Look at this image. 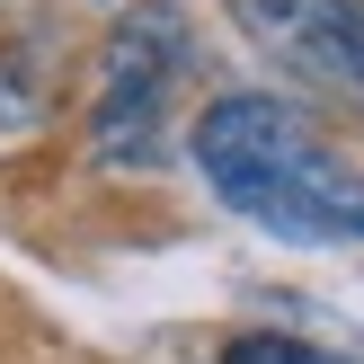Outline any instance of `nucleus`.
<instances>
[{
  "mask_svg": "<svg viewBox=\"0 0 364 364\" xmlns=\"http://www.w3.org/2000/svg\"><path fill=\"white\" fill-rule=\"evenodd\" d=\"M187 160L231 213L276 240L364 249V169L276 89H223L187 124Z\"/></svg>",
  "mask_w": 364,
  "mask_h": 364,
  "instance_id": "obj_1",
  "label": "nucleus"
},
{
  "mask_svg": "<svg viewBox=\"0 0 364 364\" xmlns=\"http://www.w3.org/2000/svg\"><path fill=\"white\" fill-rule=\"evenodd\" d=\"M196 71V27L169 0H142L107 27L98 107H89V160L98 169H160L178 134V89Z\"/></svg>",
  "mask_w": 364,
  "mask_h": 364,
  "instance_id": "obj_2",
  "label": "nucleus"
},
{
  "mask_svg": "<svg viewBox=\"0 0 364 364\" xmlns=\"http://www.w3.org/2000/svg\"><path fill=\"white\" fill-rule=\"evenodd\" d=\"M223 9L240 18V36L267 63H284L294 80L364 98V63H355V36H347V18H338V0H223Z\"/></svg>",
  "mask_w": 364,
  "mask_h": 364,
  "instance_id": "obj_3",
  "label": "nucleus"
},
{
  "mask_svg": "<svg viewBox=\"0 0 364 364\" xmlns=\"http://www.w3.org/2000/svg\"><path fill=\"white\" fill-rule=\"evenodd\" d=\"M223 364H364L355 347H320V338H284V329H249L231 338Z\"/></svg>",
  "mask_w": 364,
  "mask_h": 364,
  "instance_id": "obj_4",
  "label": "nucleus"
},
{
  "mask_svg": "<svg viewBox=\"0 0 364 364\" xmlns=\"http://www.w3.org/2000/svg\"><path fill=\"white\" fill-rule=\"evenodd\" d=\"M338 18H347V36H355V63H364V0H338Z\"/></svg>",
  "mask_w": 364,
  "mask_h": 364,
  "instance_id": "obj_5",
  "label": "nucleus"
}]
</instances>
